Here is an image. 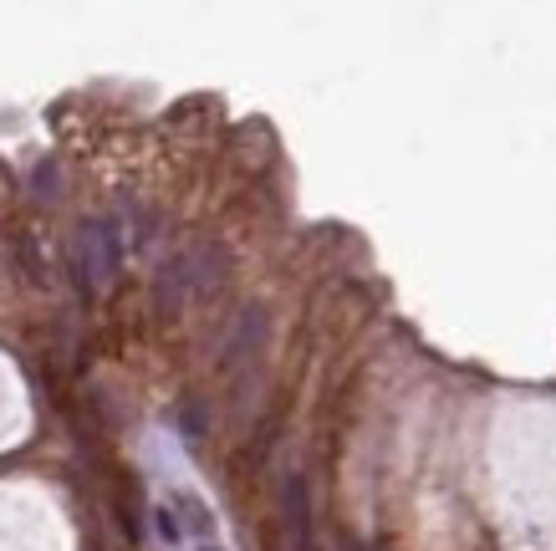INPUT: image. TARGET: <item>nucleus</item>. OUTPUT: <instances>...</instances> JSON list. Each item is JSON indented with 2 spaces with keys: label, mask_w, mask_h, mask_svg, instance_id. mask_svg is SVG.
I'll list each match as a JSON object with an SVG mask.
<instances>
[{
  "label": "nucleus",
  "mask_w": 556,
  "mask_h": 551,
  "mask_svg": "<svg viewBox=\"0 0 556 551\" xmlns=\"http://www.w3.org/2000/svg\"><path fill=\"white\" fill-rule=\"evenodd\" d=\"M123 266V230L113 220H92L77 235V271L87 286H108Z\"/></svg>",
  "instance_id": "1"
},
{
  "label": "nucleus",
  "mask_w": 556,
  "mask_h": 551,
  "mask_svg": "<svg viewBox=\"0 0 556 551\" xmlns=\"http://www.w3.org/2000/svg\"><path fill=\"white\" fill-rule=\"evenodd\" d=\"M261 333H266V317H261V312H251V317L240 322V333L230 337V348H225V363H240V358H245V352L261 342Z\"/></svg>",
  "instance_id": "2"
},
{
  "label": "nucleus",
  "mask_w": 556,
  "mask_h": 551,
  "mask_svg": "<svg viewBox=\"0 0 556 551\" xmlns=\"http://www.w3.org/2000/svg\"><path fill=\"white\" fill-rule=\"evenodd\" d=\"M287 511H291V526H296V541H302V551L312 547V521H306V485L291 480L287 485Z\"/></svg>",
  "instance_id": "3"
}]
</instances>
